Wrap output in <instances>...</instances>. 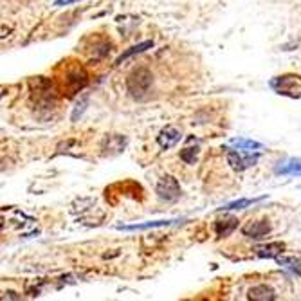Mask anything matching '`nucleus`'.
<instances>
[{
    "mask_svg": "<svg viewBox=\"0 0 301 301\" xmlns=\"http://www.w3.org/2000/svg\"><path fill=\"white\" fill-rule=\"evenodd\" d=\"M155 193L161 200H166V202H175L177 198L181 197V184L177 182L175 177L172 175H164L157 186H155Z\"/></svg>",
    "mask_w": 301,
    "mask_h": 301,
    "instance_id": "obj_3",
    "label": "nucleus"
},
{
    "mask_svg": "<svg viewBox=\"0 0 301 301\" xmlns=\"http://www.w3.org/2000/svg\"><path fill=\"white\" fill-rule=\"evenodd\" d=\"M242 233L245 237L254 238V240H260V238L267 237L271 233V224L267 220H256V222H249L242 228Z\"/></svg>",
    "mask_w": 301,
    "mask_h": 301,
    "instance_id": "obj_5",
    "label": "nucleus"
},
{
    "mask_svg": "<svg viewBox=\"0 0 301 301\" xmlns=\"http://www.w3.org/2000/svg\"><path fill=\"white\" fill-rule=\"evenodd\" d=\"M198 146H188L181 152V159L184 161L186 164H195L198 159Z\"/></svg>",
    "mask_w": 301,
    "mask_h": 301,
    "instance_id": "obj_17",
    "label": "nucleus"
},
{
    "mask_svg": "<svg viewBox=\"0 0 301 301\" xmlns=\"http://www.w3.org/2000/svg\"><path fill=\"white\" fill-rule=\"evenodd\" d=\"M181 137H182V133L179 132L175 126H166V128L161 130L159 135H157V142H159V146L163 148V150H168V148L175 146L177 142L181 141Z\"/></svg>",
    "mask_w": 301,
    "mask_h": 301,
    "instance_id": "obj_7",
    "label": "nucleus"
},
{
    "mask_svg": "<svg viewBox=\"0 0 301 301\" xmlns=\"http://www.w3.org/2000/svg\"><path fill=\"white\" fill-rule=\"evenodd\" d=\"M260 154L258 152H247L242 154V150H228V163L235 172H244L258 163Z\"/></svg>",
    "mask_w": 301,
    "mask_h": 301,
    "instance_id": "obj_4",
    "label": "nucleus"
},
{
    "mask_svg": "<svg viewBox=\"0 0 301 301\" xmlns=\"http://www.w3.org/2000/svg\"><path fill=\"white\" fill-rule=\"evenodd\" d=\"M76 107H78V108L72 112V121H76V119H78V114L82 116V112H83V110H85V107H87V96L82 99V103H78Z\"/></svg>",
    "mask_w": 301,
    "mask_h": 301,
    "instance_id": "obj_18",
    "label": "nucleus"
},
{
    "mask_svg": "<svg viewBox=\"0 0 301 301\" xmlns=\"http://www.w3.org/2000/svg\"><path fill=\"white\" fill-rule=\"evenodd\" d=\"M233 148H237V150H242V152H258L263 148L262 142L258 141H253V139H244V137H238V139H231V142H229Z\"/></svg>",
    "mask_w": 301,
    "mask_h": 301,
    "instance_id": "obj_13",
    "label": "nucleus"
},
{
    "mask_svg": "<svg viewBox=\"0 0 301 301\" xmlns=\"http://www.w3.org/2000/svg\"><path fill=\"white\" fill-rule=\"evenodd\" d=\"M269 87L276 94L285 96L290 99L301 98V76L299 74H281V76L272 78L269 82Z\"/></svg>",
    "mask_w": 301,
    "mask_h": 301,
    "instance_id": "obj_2",
    "label": "nucleus"
},
{
    "mask_svg": "<svg viewBox=\"0 0 301 301\" xmlns=\"http://www.w3.org/2000/svg\"><path fill=\"white\" fill-rule=\"evenodd\" d=\"M154 47V42L152 40H146V42H141V43H137V45H133V47H130L128 51H125L123 54H121L119 58L116 60V63L119 65L123 60H126V58H130V56H133V54H141V52H144L146 49H152Z\"/></svg>",
    "mask_w": 301,
    "mask_h": 301,
    "instance_id": "obj_15",
    "label": "nucleus"
},
{
    "mask_svg": "<svg viewBox=\"0 0 301 301\" xmlns=\"http://www.w3.org/2000/svg\"><path fill=\"white\" fill-rule=\"evenodd\" d=\"M265 197H258V198H240V200H233V202L225 204V206L218 207V211H233V209H245L247 206H253L256 202H262Z\"/></svg>",
    "mask_w": 301,
    "mask_h": 301,
    "instance_id": "obj_14",
    "label": "nucleus"
},
{
    "mask_svg": "<svg viewBox=\"0 0 301 301\" xmlns=\"http://www.w3.org/2000/svg\"><path fill=\"white\" fill-rule=\"evenodd\" d=\"M177 222H182L179 218L173 220H155V222H144V224H132V225H117L119 231H146V229H155V228H168Z\"/></svg>",
    "mask_w": 301,
    "mask_h": 301,
    "instance_id": "obj_8",
    "label": "nucleus"
},
{
    "mask_svg": "<svg viewBox=\"0 0 301 301\" xmlns=\"http://www.w3.org/2000/svg\"><path fill=\"white\" fill-rule=\"evenodd\" d=\"M154 83V76L146 67H135L132 72L126 76V89L130 96L135 99L146 98Z\"/></svg>",
    "mask_w": 301,
    "mask_h": 301,
    "instance_id": "obj_1",
    "label": "nucleus"
},
{
    "mask_svg": "<svg viewBox=\"0 0 301 301\" xmlns=\"http://www.w3.org/2000/svg\"><path fill=\"white\" fill-rule=\"evenodd\" d=\"M67 85L72 92L82 91L83 87L87 85V74L82 69H74L67 74Z\"/></svg>",
    "mask_w": 301,
    "mask_h": 301,
    "instance_id": "obj_12",
    "label": "nucleus"
},
{
    "mask_svg": "<svg viewBox=\"0 0 301 301\" xmlns=\"http://www.w3.org/2000/svg\"><path fill=\"white\" fill-rule=\"evenodd\" d=\"M249 299H256V301H274L276 292L272 290L271 287H267V285H254V287L249 288V294H247Z\"/></svg>",
    "mask_w": 301,
    "mask_h": 301,
    "instance_id": "obj_10",
    "label": "nucleus"
},
{
    "mask_svg": "<svg viewBox=\"0 0 301 301\" xmlns=\"http://www.w3.org/2000/svg\"><path fill=\"white\" fill-rule=\"evenodd\" d=\"M285 251V244L283 242H271L267 245H260L256 249V254L260 258H278L280 254H283Z\"/></svg>",
    "mask_w": 301,
    "mask_h": 301,
    "instance_id": "obj_11",
    "label": "nucleus"
},
{
    "mask_svg": "<svg viewBox=\"0 0 301 301\" xmlns=\"http://www.w3.org/2000/svg\"><path fill=\"white\" fill-rule=\"evenodd\" d=\"M276 175H288V177H301V157H290V159L278 163L274 166Z\"/></svg>",
    "mask_w": 301,
    "mask_h": 301,
    "instance_id": "obj_6",
    "label": "nucleus"
},
{
    "mask_svg": "<svg viewBox=\"0 0 301 301\" xmlns=\"http://www.w3.org/2000/svg\"><path fill=\"white\" fill-rule=\"evenodd\" d=\"M237 228H238V218H235V216H224L222 220H216L215 222V233L216 237L220 238L229 237L231 233H235Z\"/></svg>",
    "mask_w": 301,
    "mask_h": 301,
    "instance_id": "obj_9",
    "label": "nucleus"
},
{
    "mask_svg": "<svg viewBox=\"0 0 301 301\" xmlns=\"http://www.w3.org/2000/svg\"><path fill=\"white\" fill-rule=\"evenodd\" d=\"M76 2H80V0H56V2H54V6H56V8H63V6L76 4Z\"/></svg>",
    "mask_w": 301,
    "mask_h": 301,
    "instance_id": "obj_19",
    "label": "nucleus"
},
{
    "mask_svg": "<svg viewBox=\"0 0 301 301\" xmlns=\"http://www.w3.org/2000/svg\"><path fill=\"white\" fill-rule=\"evenodd\" d=\"M276 262L280 263V265L287 267V269H290L294 274L301 276V260L299 258H281V256H278Z\"/></svg>",
    "mask_w": 301,
    "mask_h": 301,
    "instance_id": "obj_16",
    "label": "nucleus"
}]
</instances>
